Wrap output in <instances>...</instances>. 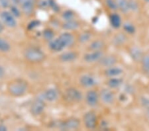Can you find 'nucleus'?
Wrapping results in <instances>:
<instances>
[{
    "mask_svg": "<svg viewBox=\"0 0 149 131\" xmlns=\"http://www.w3.org/2000/svg\"><path fill=\"white\" fill-rule=\"evenodd\" d=\"M80 122L79 119L71 117L69 119H66L65 121H63L61 124L60 127L62 130H76L80 127Z\"/></svg>",
    "mask_w": 149,
    "mask_h": 131,
    "instance_id": "6",
    "label": "nucleus"
},
{
    "mask_svg": "<svg viewBox=\"0 0 149 131\" xmlns=\"http://www.w3.org/2000/svg\"><path fill=\"white\" fill-rule=\"evenodd\" d=\"M129 53H130V55L132 57V58L136 62L139 60L141 61L142 57L143 56L141 50L136 46L131 47L130 51H129Z\"/></svg>",
    "mask_w": 149,
    "mask_h": 131,
    "instance_id": "20",
    "label": "nucleus"
},
{
    "mask_svg": "<svg viewBox=\"0 0 149 131\" xmlns=\"http://www.w3.org/2000/svg\"><path fill=\"white\" fill-rule=\"evenodd\" d=\"M99 96L100 99L105 104H111L115 99L113 93L108 88H104L101 90Z\"/></svg>",
    "mask_w": 149,
    "mask_h": 131,
    "instance_id": "10",
    "label": "nucleus"
},
{
    "mask_svg": "<svg viewBox=\"0 0 149 131\" xmlns=\"http://www.w3.org/2000/svg\"><path fill=\"white\" fill-rule=\"evenodd\" d=\"M65 95L69 101L73 103H78L82 99L81 91L76 87H69L66 90Z\"/></svg>",
    "mask_w": 149,
    "mask_h": 131,
    "instance_id": "5",
    "label": "nucleus"
},
{
    "mask_svg": "<svg viewBox=\"0 0 149 131\" xmlns=\"http://www.w3.org/2000/svg\"><path fill=\"white\" fill-rule=\"evenodd\" d=\"M10 50L11 44H9V42L3 38L0 37V52H8Z\"/></svg>",
    "mask_w": 149,
    "mask_h": 131,
    "instance_id": "26",
    "label": "nucleus"
},
{
    "mask_svg": "<svg viewBox=\"0 0 149 131\" xmlns=\"http://www.w3.org/2000/svg\"><path fill=\"white\" fill-rule=\"evenodd\" d=\"M36 5L37 3H32V2H26V3L19 5V8L23 14L27 16H30L34 12Z\"/></svg>",
    "mask_w": 149,
    "mask_h": 131,
    "instance_id": "15",
    "label": "nucleus"
},
{
    "mask_svg": "<svg viewBox=\"0 0 149 131\" xmlns=\"http://www.w3.org/2000/svg\"><path fill=\"white\" fill-rule=\"evenodd\" d=\"M117 58L113 55H107L103 56L102 58L100 60L99 63L101 66L103 67L108 68L114 66L117 63Z\"/></svg>",
    "mask_w": 149,
    "mask_h": 131,
    "instance_id": "12",
    "label": "nucleus"
},
{
    "mask_svg": "<svg viewBox=\"0 0 149 131\" xmlns=\"http://www.w3.org/2000/svg\"><path fill=\"white\" fill-rule=\"evenodd\" d=\"M146 115L149 117V109H147V112H146Z\"/></svg>",
    "mask_w": 149,
    "mask_h": 131,
    "instance_id": "43",
    "label": "nucleus"
},
{
    "mask_svg": "<svg viewBox=\"0 0 149 131\" xmlns=\"http://www.w3.org/2000/svg\"><path fill=\"white\" fill-rule=\"evenodd\" d=\"M54 36V33L53 32V30H52L51 29H49V28H47V29H45L43 32V37L47 40H49V41H50V40L53 39Z\"/></svg>",
    "mask_w": 149,
    "mask_h": 131,
    "instance_id": "32",
    "label": "nucleus"
},
{
    "mask_svg": "<svg viewBox=\"0 0 149 131\" xmlns=\"http://www.w3.org/2000/svg\"><path fill=\"white\" fill-rule=\"evenodd\" d=\"M38 0H19V5L23 3H26V2H32V3H37Z\"/></svg>",
    "mask_w": 149,
    "mask_h": 131,
    "instance_id": "38",
    "label": "nucleus"
},
{
    "mask_svg": "<svg viewBox=\"0 0 149 131\" xmlns=\"http://www.w3.org/2000/svg\"><path fill=\"white\" fill-rule=\"evenodd\" d=\"M105 3L110 10L117 11L118 9L116 0H105Z\"/></svg>",
    "mask_w": 149,
    "mask_h": 131,
    "instance_id": "30",
    "label": "nucleus"
},
{
    "mask_svg": "<svg viewBox=\"0 0 149 131\" xmlns=\"http://www.w3.org/2000/svg\"><path fill=\"white\" fill-rule=\"evenodd\" d=\"M78 58V54L74 51H68L63 52L59 56V59L63 62H71Z\"/></svg>",
    "mask_w": 149,
    "mask_h": 131,
    "instance_id": "16",
    "label": "nucleus"
},
{
    "mask_svg": "<svg viewBox=\"0 0 149 131\" xmlns=\"http://www.w3.org/2000/svg\"><path fill=\"white\" fill-rule=\"evenodd\" d=\"M104 56L102 51H91L90 52L84 54V61L88 63H92L95 62H99L100 60Z\"/></svg>",
    "mask_w": 149,
    "mask_h": 131,
    "instance_id": "7",
    "label": "nucleus"
},
{
    "mask_svg": "<svg viewBox=\"0 0 149 131\" xmlns=\"http://www.w3.org/2000/svg\"><path fill=\"white\" fill-rule=\"evenodd\" d=\"M43 98L48 101L52 102L54 101L58 98V93L57 90L54 88H49L47 89L46 91L44 92L42 95Z\"/></svg>",
    "mask_w": 149,
    "mask_h": 131,
    "instance_id": "18",
    "label": "nucleus"
},
{
    "mask_svg": "<svg viewBox=\"0 0 149 131\" xmlns=\"http://www.w3.org/2000/svg\"><path fill=\"white\" fill-rule=\"evenodd\" d=\"M109 21L111 26L115 28H118L121 26V18L117 13H111L109 16Z\"/></svg>",
    "mask_w": 149,
    "mask_h": 131,
    "instance_id": "21",
    "label": "nucleus"
},
{
    "mask_svg": "<svg viewBox=\"0 0 149 131\" xmlns=\"http://www.w3.org/2000/svg\"><path fill=\"white\" fill-rule=\"evenodd\" d=\"M28 89V82L21 78H17L11 80L8 85V90L9 94L15 97L23 96L27 92Z\"/></svg>",
    "mask_w": 149,
    "mask_h": 131,
    "instance_id": "1",
    "label": "nucleus"
},
{
    "mask_svg": "<svg viewBox=\"0 0 149 131\" xmlns=\"http://www.w3.org/2000/svg\"><path fill=\"white\" fill-rule=\"evenodd\" d=\"M74 15H75V14H74V13L72 11L66 10L62 13V17L64 21H67V20L73 19L74 17Z\"/></svg>",
    "mask_w": 149,
    "mask_h": 131,
    "instance_id": "31",
    "label": "nucleus"
},
{
    "mask_svg": "<svg viewBox=\"0 0 149 131\" xmlns=\"http://www.w3.org/2000/svg\"><path fill=\"white\" fill-rule=\"evenodd\" d=\"M49 46L51 51L54 52H60L65 49L66 46L62 42V40L59 39V37L56 39H52L49 41Z\"/></svg>",
    "mask_w": 149,
    "mask_h": 131,
    "instance_id": "14",
    "label": "nucleus"
},
{
    "mask_svg": "<svg viewBox=\"0 0 149 131\" xmlns=\"http://www.w3.org/2000/svg\"><path fill=\"white\" fill-rule=\"evenodd\" d=\"M38 23H39V22H38V21H32V22L29 24L28 28H29V29H32V28H33L34 27H37V26L38 25Z\"/></svg>",
    "mask_w": 149,
    "mask_h": 131,
    "instance_id": "37",
    "label": "nucleus"
},
{
    "mask_svg": "<svg viewBox=\"0 0 149 131\" xmlns=\"http://www.w3.org/2000/svg\"><path fill=\"white\" fill-rule=\"evenodd\" d=\"M3 30H4V25L3 23H1V21H0V33L3 32Z\"/></svg>",
    "mask_w": 149,
    "mask_h": 131,
    "instance_id": "42",
    "label": "nucleus"
},
{
    "mask_svg": "<svg viewBox=\"0 0 149 131\" xmlns=\"http://www.w3.org/2000/svg\"><path fill=\"white\" fill-rule=\"evenodd\" d=\"M105 46V43L102 40H95L89 45V49L91 51H102Z\"/></svg>",
    "mask_w": 149,
    "mask_h": 131,
    "instance_id": "23",
    "label": "nucleus"
},
{
    "mask_svg": "<svg viewBox=\"0 0 149 131\" xmlns=\"http://www.w3.org/2000/svg\"><path fill=\"white\" fill-rule=\"evenodd\" d=\"M5 74V70L2 66H0V78L3 77Z\"/></svg>",
    "mask_w": 149,
    "mask_h": 131,
    "instance_id": "39",
    "label": "nucleus"
},
{
    "mask_svg": "<svg viewBox=\"0 0 149 131\" xmlns=\"http://www.w3.org/2000/svg\"><path fill=\"white\" fill-rule=\"evenodd\" d=\"M80 84L84 87H92L97 84V81L90 75H84L80 78Z\"/></svg>",
    "mask_w": 149,
    "mask_h": 131,
    "instance_id": "11",
    "label": "nucleus"
},
{
    "mask_svg": "<svg viewBox=\"0 0 149 131\" xmlns=\"http://www.w3.org/2000/svg\"><path fill=\"white\" fill-rule=\"evenodd\" d=\"M141 66L145 73H149V54L143 55L141 59Z\"/></svg>",
    "mask_w": 149,
    "mask_h": 131,
    "instance_id": "25",
    "label": "nucleus"
},
{
    "mask_svg": "<svg viewBox=\"0 0 149 131\" xmlns=\"http://www.w3.org/2000/svg\"><path fill=\"white\" fill-rule=\"evenodd\" d=\"M142 104L143 105L144 107H146V108L149 109V99L148 98H146V97H143L142 99Z\"/></svg>",
    "mask_w": 149,
    "mask_h": 131,
    "instance_id": "36",
    "label": "nucleus"
},
{
    "mask_svg": "<svg viewBox=\"0 0 149 131\" xmlns=\"http://www.w3.org/2000/svg\"><path fill=\"white\" fill-rule=\"evenodd\" d=\"M122 83H123V80L122 79H121V78H117V77H113V78H110V79L107 80V85L109 87L112 88V89H115V88L119 87L120 85L122 84Z\"/></svg>",
    "mask_w": 149,
    "mask_h": 131,
    "instance_id": "24",
    "label": "nucleus"
},
{
    "mask_svg": "<svg viewBox=\"0 0 149 131\" xmlns=\"http://www.w3.org/2000/svg\"><path fill=\"white\" fill-rule=\"evenodd\" d=\"M129 8H130V11H136L138 10L139 6L136 2L134 0H129Z\"/></svg>",
    "mask_w": 149,
    "mask_h": 131,
    "instance_id": "34",
    "label": "nucleus"
},
{
    "mask_svg": "<svg viewBox=\"0 0 149 131\" xmlns=\"http://www.w3.org/2000/svg\"><path fill=\"white\" fill-rule=\"evenodd\" d=\"M84 126L88 129H93L97 124V118L93 111H88L84 114L83 117Z\"/></svg>",
    "mask_w": 149,
    "mask_h": 131,
    "instance_id": "4",
    "label": "nucleus"
},
{
    "mask_svg": "<svg viewBox=\"0 0 149 131\" xmlns=\"http://www.w3.org/2000/svg\"><path fill=\"white\" fill-rule=\"evenodd\" d=\"M59 39H61L66 48L72 46L75 42V38L72 33L69 32H64L59 36Z\"/></svg>",
    "mask_w": 149,
    "mask_h": 131,
    "instance_id": "13",
    "label": "nucleus"
},
{
    "mask_svg": "<svg viewBox=\"0 0 149 131\" xmlns=\"http://www.w3.org/2000/svg\"><path fill=\"white\" fill-rule=\"evenodd\" d=\"M19 6L17 5L11 4L10 7H9V11L13 14V15L15 17H19L21 15V9H19Z\"/></svg>",
    "mask_w": 149,
    "mask_h": 131,
    "instance_id": "28",
    "label": "nucleus"
},
{
    "mask_svg": "<svg viewBox=\"0 0 149 131\" xmlns=\"http://www.w3.org/2000/svg\"><path fill=\"white\" fill-rule=\"evenodd\" d=\"M91 37H92V35H91L90 32H84L79 35L78 40L81 43H85V42H88L90 39Z\"/></svg>",
    "mask_w": 149,
    "mask_h": 131,
    "instance_id": "27",
    "label": "nucleus"
},
{
    "mask_svg": "<svg viewBox=\"0 0 149 131\" xmlns=\"http://www.w3.org/2000/svg\"><path fill=\"white\" fill-rule=\"evenodd\" d=\"M24 58L29 62L39 63L46 58L45 52L37 47L30 46L26 49L23 52Z\"/></svg>",
    "mask_w": 149,
    "mask_h": 131,
    "instance_id": "2",
    "label": "nucleus"
},
{
    "mask_svg": "<svg viewBox=\"0 0 149 131\" xmlns=\"http://www.w3.org/2000/svg\"><path fill=\"white\" fill-rule=\"evenodd\" d=\"M123 73V70L121 68L116 67V66H111L108 67L105 69L104 71V74L107 77L113 78V77H117Z\"/></svg>",
    "mask_w": 149,
    "mask_h": 131,
    "instance_id": "17",
    "label": "nucleus"
},
{
    "mask_svg": "<svg viewBox=\"0 0 149 131\" xmlns=\"http://www.w3.org/2000/svg\"><path fill=\"white\" fill-rule=\"evenodd\" d=\"M125 37L124 35H117V36L115 37L114 39V42L116 44H121L125 41Z\"/></svg>",
    "mask_w": 149,
    "mask_h": 131,
    "instance_id": "33",
    "label": "nucleus"
},
{
    "mask_svg": "<svg viewBox=\"0 0 149 131\" xmlns=\"http://www.w3.org/2000/svg\"><path fill=\"white\" fill-rule=\"evenodd\" d=\"M117 8L122 13H127L130 11L129 0H116Z\"/></svg>",
    "mask_w": 149,
    "mask_h": 131,
    "instance_id": "22",
    "label": "nucleus"
},
{
    "mask_svg": "<svg viewBox=\"0 0 149 131\" xmlns=\"http://www.w3.org/2000/svg\"><path fill=\"white\" fill-rule=\"evenodd\" d=\"M16 17L9 11H2L0 13V19L7 27L13 28L17 26Z\"/></svg>",
    "mask_w": 149,
    "mask_h": 131,
    "instance_id": "3",
    "label": "nucleus"
},
{
    "mask_svg": "<svg viewBox=\"0 0 149 131\" xmlns=\"http://www.w3.org/2000/svg\"><path fill=\"white\" fill-rule=\"evenodd\" d=\"M11 4H14V5H17V6H19V0H10Z\"/></svg>",
    "mask_w": 149,
    "mask_h": 131,
    "instance_id": "41",
    "label": "nucleus"
},
{
    "mask_svg": "<svg viewBox=\"0 0 149 131\" xmlns=\"http://www.w3.org/2000/svg\"><path fill=\"white\" fill-rule=\"evenodd\" d=\"M11 5L10 0H0V7L1 8H9Z\"/></svg>",
    "mask_w": 149,
    "mask_h": 131,
    "instance_id": "35",
    "label": "nucleus"
},
{
    "mask_svg": "<svg viewBox=\"0 0 149 131\" xmlns=\"http://www.w3.org/2000/svg\"><path fill=\"white\" fill-rule=\"evenodd\" d=\"M45 108V103L42 99H37L33 102L31 106V112L33 115H39Z\"/></svg>",
    "mask_w": 149,
    "mask_h": 131,
    "instance_id": "8",
    "label": "nucleus"
},
{
    "mask_svg": "<svg viewBox=\"0 0 149 131\" xmlns=\"http://www.w3.org/2000/svg\"><path fill=\"white\" fill-rule=\"evenodd\" d=\"M99 94L95 90L91 89L86 93V102L91 107H94L97 105L99 101Z\"/></svg>",
    "mask_w": 149,
    "mask_h": 131,
    "instance_id": "9",
    "label": "nucleus"
},
{
    "mask_svg": "<svg viewBox=\"0 0 149 131\" xmlns=\"http://www.w3.org/2000/svg\"><path fill=\"white\" fill-rule=\"evenodd\" d=\"M80 23L78 21H76L73 19L64 21V23L62 24V28L63 29L68 30H76L79 27Z\"/></svg>",
    "mask_w": 149,
    "mask_h": 131,
    "instance_id": "19",
    "label": "nucleus"
},
{
    "mask_svg": "<svg viewBox=\"0 0 149 131\" xmlns=\"http://www.w3.org/2000/svg\"><path fill=\"white\" fill-rule=\"evenodd\" d=\"M145 2H147V3H149V0H144Z\"/></svg>",
    "mask_w": 149,
    "mask_h": 131,
    "instance_id": "44",
    "label": "nucleus"
},
{
    "mask_svg": "<svg viewBox=\"0 0 149 131\" xmlns=\"http://www.w3.org/2000/svg\"><path fill=\"white\" fill-rule=\"evenodd\" d=\"M123 27L125 31H126L129 34H133V33L135 32V27H134V26L129 22L125 23L123 25Z\"/></svg>",
    "mask_w": 149,
    "mask_h": 131,
    "instance_id": "29",
    "label": "nucleus"
},
{
    "mask_svg": "<svg viewBox=\"0 0 149 131\" xmlns=\"http://www.w3.org/2000/svg\"><path fill=\"white\" fill-rule=\"evenodd\" d=\"M8 130V128L6 127V126H5L3 124L0 125V131H6Z\"/></svg>",
    "mask_w": 149,
    "mask_h": 131,
    "instance_id": "40",
    "label": "nucleus"
}]
</instances>
